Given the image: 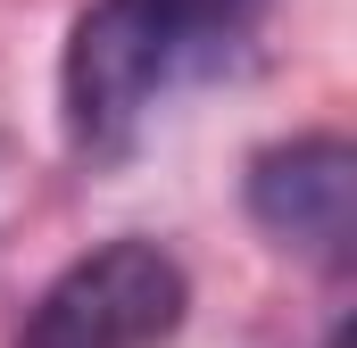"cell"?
Masks as SVG:
<instances>
[{
    "mask_svg": "<svg viewBox=\"0 0 357 348\" xmlns=\"http://www.w3.org/2000/svg\"><path fill=\"white\" fill-rule=\"evenodd\" d=\"M199 50H216V33L167 0H91L59 58V100H67L75 150H91V158L133 150V133L150 125V108L183 84V67Z\"/></svg>",
    "mask_w": 357,
    "mask_h": 348,
    "instance_id": "6da1fadb",
    "label": "cell"
},
{
    "mask_svg": "<svg viewBox=\"0 0 357 348\" xmlns=\"http://www.w3.org/2000/svg\"><path fill=\"white\" fill-rule=\"evenodd\" d=\"M183 307L191 282L158 241H100L33 299L17 348H167Z\"/></svg>",
    "mask_w": 357,
    "mask_h": 348,
    "instance_id": "7a4b0ae2",
    "label": "cell"
},
{
    "mask_svg": "<svg viewBox=\"0 0 357 348\" xmlns=\"http://www.w3.org/2000/svg\"><path fill=\"white\" fill-rule=\"evenodd\" d=\"M250 216L274 249L307 265H349L357 241V150L341 133H299L250 158Z\"/></svg>",
    "mask_w": 357,
    "mask_h": 348,
    "instance_id": "3957f363",
    "label": "cell"
},
{
    "mask_svg": "<svg viewBox=\"0 0 357 348\" xmlns=\"http://www.w3.org/2000/svg\"><path fill=\"white\" fill-rule=\"evenodd\" d=\"M167 8H183L191 25H208V33H233V17L250 8V0H167Z\"/></svg>",
    "mask_w": 357,
    "mask_h": 348,
    "instance_id": "277c9868",
    "label": "cell"
}]
</instances>
